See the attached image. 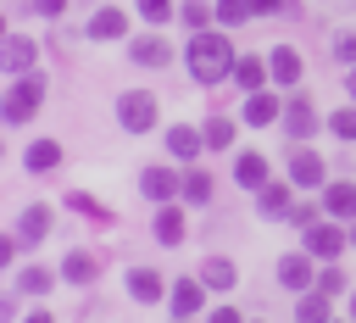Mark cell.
<instances>
[{
    "label": "cell",
    "mask_w": 356,
    "mask_h": 323,
    "mask_svg": "<svg viewBox=\"0 0 356 323\" xmlns=\"http://www.w3.org/2000/svg\"><path fill=\"white\" fill-rule=\"evenodd\" d=\"M350 239H356V234H350Z\"/></svg>",
    "instance_id": "b9f144b4"
},
{
    "label": "cell",
    "mask_w": 356,
    "mask_h": 323,
    "mask_svg": "<svg viewBox=\"0 0 356 323\" xmlns=\"http://www.w3.org/2000/svg\"><path fill=\"white\" fill-rule=\"evenodd\" d=\"M234 178H239L245 189H261V184H267V156H256V150H245V156L234 162Z\"/></svg>",
    "instance_id": "7c38bea8"
},
{
    "label": "cell",
    "mask_w": 356,
    "mask_h": 323,
    "mask_svg": "<svg viewBox=\"0 0 356 323\" xmlns=\"http://www.w3.org/2000/svg\"><path fill=\"white\" fill-rule=\"evenodd\" d=\"M67 206H72V212H83V217H95V223H111V212H106L95 195H78V189H72V195H67Z\"/></svg>",
    "instance_id": "83f0119b"
},
{
    "label": "cell",
    "mask_w": 356,
    "mask_h": 323,
    "mask_svg": "<svg viewBox=\"0 0 356 323\" xmlns=\"http://www.w3.org/2000/svg\"><path fill=\"white\" fill-rule=\"evenodd\" d=\"M289 223L300 228V223H317V206H289Z\"/></svg>",
    "instance_id": "d590c367"
},
{
    "label": "cell",
    "mask_w": 356,
    "mask_h": 323,
    "mask_svg": "<svg viewBox=\"0 0 356 323\" xmlns=\"http://www.w3.org/2000/svg\"><path fill=\"white\" fill-rule=\"evenodd\" d=\"M328 128H334L339 139H356V111H334V117H328Z\"/></svg>",
    "instance_id": "4dcf8cb0"
},
{
    "label": "cell",
    "mask_w": 356,
    "mask_h": 323,
    "mask_svg": "<svg viewBox=\"0 0 356 323\" xmlns=\"http://www.w3.org/2000/svg\"><path fill=\"white\" fill-rule=\"evenodd\" d=\"M156 239H161V245H178V239H184V212H178V206H161V212H156Z\"/></svg>",
    "instance_id": "9a60e30c"
},
{
    "label": "cell",
    "mask_w": 356,
    "mask_h": 323,
    "mask_svg": "<svg viewBox=\"0 0 356 323\" xmlns=\"http://www.w3.org/2000/svg\"><path fill=\"white\" fill-rule=\"evenodd\" d=\"M200 145H206V128H189V123H178V128H167V150H172V156H184V162H195V156H200Z\"/></svg>",
    "instance_id": "8992f818"
},
{
    "label": "cell",
    "mask_w": 356,
    "mask_h": 323,
    "mask_svg": "<svg viewBox=\"0 0 356 323\" xmlns=\"http://www.w3.org/2000/svg\"><path fill=\"white\" fill-rule=\"evenodd\" d=\"M289 178H295L300 189L323 184V156H317V150H300V145H295V150H289Z\"/></svg>",
    "instance_id": "277c9868"
},
{
    "label": "cell",
    "mask_w": 356,
    "mask_h": 323,
    "mask_svg": "<svg viewBox=\"0 0 356 323\" xmlns=\"http://www.w3.org/2000/svg\"><path fill=\"white\" fill-rule=\"evenodd\" d=\"M317 284H323V290H328V295H339V290H345V278H339V267H328V273H323V278H317Z\"/></svg>",
    "instance_id": "8d00e7d4"
},
{
    "label": "cell",
    "mask_w": 356,
    "mask_h": 323,
    "mask_svg": "<svg viewBox=\"0 0 356 323\" xmlns=\"http://www.w3.org/2000/svg\"><path fill=\"white\" fill-rule=\"evenodd\" d=\"M33 50H39L33 39H22V33H11V39H6V67H11V72H22V67L33 61Z\"/></svg>",
    "instance_id": "7402d4cb"
},
{
    "label": "cell",
    "mask_w": 356,
    "mask_h": 323,
    "mask_svg": "<svg viewBox=\"0 0 356 323\" xmlns=\"http://www.w3.org/2000/svg\"><path fill=\"white\" fill-rule=\"evenodd\" d=\"M256 212L261 217H289V189L284 184H261L256 189Z\"/></svg>",
    "instance_id": "4fadbf2b"
},
{
    "label": "cell",
    "mask_w": 356,
    "mask_h": 323,
    "mask_svg": "<svg viewBox=\"0 0 356 323\" xmlns=\"http://www.w3.org/2000/svg\"><path fill=\"white\" fill-rule=\"evenodd\" d=\"M200 278H206V290H234V278H239V273H234V262H228V256H211V262L200 267Z\"/></svg>",
    "instance_id": "2e32d148"
},
{
    "label": "cell",
    "mask_w": 356,
    "mask_h": 323,
    "mask_svg": "<svg viewBox=\"0 0 356 323\" xmlns=\"http://www.w3.org/2000/svg\"><path fill=\"white\" fill-rule=\"evenodd\" d=\"M139 11H145L150 22H167V17H172V0H139Z\"/></svg>",
    "instance_id": "836d02e7"
},
{
    "label": "cell",
    "mask_w": 356,
    "mask_h": 323,
    "mask_svg": "<svg viewBox=\"0 0 356 323\" xmlns=\"http://www.w3.org/2000/svg\"><path fill=\"white\" fill-rule=\"evenodd\" d=\"M122 33H128V17H122L117 6L95 11V22H89V39H122Z\"/></svg>",
    "instance_id": "30bf717a"
},
{
    "label": "cell",
    "mask_w": 356,
    "mask_h": 323,
    "mask_svg": "<svg viewBox=\"0 0 356 323\" xmlns=\"http://www.w3.org/2000/svg\"><path fill=\"white\" fill-rule=\"evenodd\" d=\"M245 17H256L250 0H217V22H222V28H239Z\"/></svg>",
    "instance_id": "4316f807"
},
{
    "label": "cell",
    "mask_w": 356,
    "mask_h": 323,
    "mask_svg": "<svg viewBox=\"0 0 356 323\" xmlns=\"http://www.w3.org/2000/svg\"><path fill=\"white\" fill-rule=\"evenodd\" d=\"M184 22H189V28H206V22H211V6L189 0V6H184Z\"/></svg>",
    "instance_id": "1f68e13d"
},
{
    "label": "cell",
    "mask_w": 356,
    "mask_h": 323,
    "mask_svg": "<svg viewBox=\"0 0 356 323\" xmlns=\"http://www.w3.org/2000/svg\"><path fill=\"white\" fill-rule=\"evenodd\" d=\"M39 95H44V78H39V72L17 78V84L6 89V123H28V117L39 111Z\"/></svg>",
    "instance_id": "3957f363"
},
{
    "label": "cell",
    "mask_w": 356,
    "mask_h": 323,
    "mask_svg": "<svg viewBox=\"0 0 356 323\" xmlns=\"http://www.w3.org/2000/svg\"><path fill=\"white\" fill-rule=\"evenodd\" d=\"M334 56H339V61H356V33H339V39H334Z\"/></svg>",
    "instance_id": "e575fe53"
},
{
    "label": "cell",
    "mask_w": 356,
    "mask_h": 323,
    "mask_svg": "<svg viewBox=\"0 0 356 323\" xmlns=\"http://www.w3.org/2000/svg\"><path fill=\"white\" fill-rule=\"evenodd\" d=\"M284 128H289L295 139H306V134L317 128V111H312V100H300V95H295V100L284 106Z\"/></svg>",
    "instance_id": "52a82bcc"
},
{
    "label": "cell",
    "mask_w": 356,
    "mask_h": 323,
    "mask_svg": "<svg viewBox=\"0 0 356 323\" xmlns=\"http://www.w3.org/2000/svg\"><path fill=\"white\" fill-rule=\"evenodd\" d=\"M128 295H134V301H161V278H156L150 267H134V273H128Z\"/></svg>",
    "instance_id": "e0dca14e"
},
{
    "label": "cell",
    "mask_w": 356,
    "mask_h": 323,
    "mask_svg": "<svg viewBox=\"0 0 356 323\" xmlns=\"http://www.w3.org/2000/svg\"><path fill=\"white\" fill-rule=\"evenodd\" d=\"M61 162V145L56 139H39V145H28V173H50Z\"/></svg>",
    "instance_id": "ffe728a7"
},
{
    "label": "cell",
    "mask_w": 356,
    "mask_h": 323,
    "mask_svg": "<svg viewBox=\"0 0 356 323\" xmlns=\"http://www.w3.org/2000/svg\"><path fill=\"white\" fill-rule=\"evenodd\" d=\"M273 78H278V84H300V56L278 45V50H273Z\"/></svg>",
    "instance_id": "603a6c76"
},
{
    "label": "cell",
    "mask_w": 356,
    "mask_h": 323,
    "mask_svg": "<svg viewBox=\"0 0 356 323\" xmlns=\"http://www.w3.org/2000/svg\"><path fill=\"white\" fill-rule=\"evenodd\" d=\"M267 72H273V67H261L256 56H239V67H234V84L250 95V89H261V78H267Z\"/></svg>",
    "instance_id": "d6986e66"
},
{
    "label": "cell",
    "mask_w": 356,
    "mask_h": 323,
    "mask_svg": "<svg viewBox=\"0 0 356 323\" xmlns=\"http://www.w3.org/2000/svg\"><path fill=\"white\" fill-rule=\"evenodd\" d=\"M234 67H239L234 45L222 33L195 28V39H189V72H195V84H222V78H234Z\"/></svg>",
    "instance_id": "6da1fadb"
},
{
    "label": "cell",
    "mask_w": 356,
    "mask_h": 323,
    "mask_svg": "<svg viewBox=\"0 0 356 323\" xmlns=\"http://www.w3.org/2000/svg\"><path fill=\"white\" fill-rule=\"evenodd\" d=\"M300 317H312V323L328 317V290H323V295H300Z\"/></svg>",
    "instance_id": "f546056e"
},
{
    "label": "cell",
    "mask_w": 356,
    "mask_h": 323,
    "mask_svg": "<svg viewBox=\"0 0 356 323\" xmlns=\"http://www.w3.org/2000/svg\"><path fill=\"white\" fill-rule=\"evenodd\" d=\"M61 278H67V284H89V278H95V256H89V251H72V256L61 262Z\"/></svg>",
    "instance_id": "44dd1931"
},
{
    "label": "cell",
    "mask_w": 356,
    "mask_h": 323,
    "mask_svg": "<svg viewBox=\"0 0 356 323\" xmlns=\"http://www.w3.org/2000/svg\"><path fill=\"white\" fill-rule=\"evenodd\" d=\"M278 284H284V290H306V284H312V256H306V251H300V256H284V262H278Z\"/></svg>",
    "instance_id": "9c48e42d"
},
{
    "label": "cell",
    "mask_w": 356,
    "mask_h": 323,
    "mask_svg": "<svg viewBox=\"0 0 356 323\" xmlns=\"http://www.w3.org/2000/svg\"><path fill=\"white\" fill-rule=\"evenodd\" d=\"M350 100H356V72H350Z\"/></svg>",
    "instance_id": "ab89813d"
},
{
    "label": "cell",
    "mask_w": 356,
    "mask_h": 323,
    "mask_svg": "<svg viewBox=\"0 0 356 323\" xmlns=\"http://www.w3.org/2000/svg\"><path fill=\"white\" fill-rule=\"evenodd\" d=\"M117 123H122L128 134H150V128H156V95H150V89H128V95L117 100Z\"/></svg>",
    "instance_id": "7a4b0ae2"
},
{
    "label": "cell",
    "mask_w": 356,
    "mask_h": 323,
    "mask_svg": "<svg viewBox=\"0 0 356 323\" xmlns=\"http://www.w3.org/2000/svg\"><path fill=\"white\" fill-rule=\"evenodd\" d=\"M184 200H195V206H206V200H211V173H200V167H195V173L184 178Z\"/></svg>",
    "instance_id": "484cf974"
},
{
    "label": "cell",
    "mask_w": 356,
    "mask_h": 323,
    "mask_svg": "<svg viewBox=\"0 0 356 323\" xmlns=\"http://www.w3.org/2000/svg\"><path fill=\"white\" fill-rule=\"evenodd\" d=\"M250 11H256V17H273V11H278V0H250Z\"/></svg>",
    "instance_id": "74e56055"
},
{
    "label": "cell",
    "mask_w": 356,
    "mask_h": 323,
    "mask_svg": "<svg viewBox=\"0 0 356 323\" xmlns=\"http://www.w3.org/2000/svg\"><path fill=\"white\" fill-rule=\"evenodd\" d=\"M350 317H356V295H350Z\"/></svg>",
    "instance_id": "60d3db41"
},
{
    "label": "cell",
    "mask_w": 356,
    "mask_h": 323,
    "mask_svg": "<svg viewBox=\"0 0 356 323\" xmlns=\"http://www.w3.org/2000/svg\"><path fill=\"white\" fill-rule=\"evenodd\" d=\"M273 117H278V100H273V95H261V89H250V95H245V123H256V128H261V123H273Z\"/></svg>",
    "instance_id": "5bb4252c"
},
{
    "label": "cell",
    "mask_w": 356,
    "mask_h": 323,
    "mask_svg": "<svg viewBox=\"0 0 356 323\" xmlns=\"http://www.w3.org/2000/svg\"><path fill=\"white\" fill-rule=\"evenodd\" d=\"M22 290L44 295V290H50V273H44V267H28V273H22Z\"/></svg>",
    "instance_id": "d6a6232c"
},
{
    "label": "cell",
    "mask_w": 356,
    "mask_h": 323,
    "mask_svg": "<svg viewBox=\"0 0 356 323\" xmlns=\"http://www.w3.org/2000/svg\"><path fill=\"white\" fill-rule=\"evenodd\" d=\"M128 56H134L139 67H167V56H172V50H167V39L145 33V39H134V50H128Z\"/></svg>",
    "instance_id": "8fae6325"
},
{
    "label": "cell",
    "mask_w": 356,
    "mask_h": 323,
    "mask_svg": "<svg viewBox=\"0 0 356 323\" xmlns=\"http://www.w3.org/2000/svg\"><path fill=\"white\" fill-rule=\"evenodd\" d=\"M200 284H206V278H200ZM200 284H195V278L172 284V312H178V317H195V312H200Z\"/></svg>",
    "instance_id": "ac0fdd59"
},
{
    "label": "cell",
    "mask_w": 356,
    "mask_h": 323,
    "mask_svg": "<svg viewBox=\"0 0 356 323\" xmlns=\"http://www.w3.org/2000/svg\"><path fill=\"white\" fill-rule=\"evenodd\" d=\"M328 212L334 217H356V184H328Z\"/></svg>",
    "instance_id": "d4e9b609"
},
{
    "label": "cell",
    "mask_w": 356,
    "mask_h": 323,
    "mask_svg": "<svg viewBox=\"0 0 356 323\" xmlns=\"http://www.w3.org/2000/svg\"><path fill=\"white\" fill-rule=\"evenodd\" d=\"M17 228H22V239H44L50 234V206H28Z\"/></svg>",
    "instance_id": "cb8c5ba5"
},
{
    "label": "cell",
    "mask_w": 356,
    "mask_h": 323,
    "mask_svg": "<svg viewBox=\"0 0 356 323\" xmlns=\"http://www.w3.org/2000/svg\"><path fill=\"white\" fill-rule=\"evenodd\" d=\"M178 184H184V178H172L167 167H145V173H139V189H145L150 200H172V189H178Z\"/></svg>",
    "instance_id": "ba28073f"
},
{
    "label": "cell",
    "mask_w": 356,
    "mask_h": 323,
    "mask_svg": "<svg viewBox=\"0 0 356 323\" xmlns=\"http://www.w3.org/2000/svg\"><path fill=\"white\" fill-rule=\"evenodd\" d=\"M61 6H67V0H39V11H44V17H61Z\"/></svg>",
    "instance_id": "f35d334b"
},
{
    "label": "cell",
    "mask_w": 356,
    "mask_h": 323,
    "mask_svg": "<svg viewBox=\"0 0 356 323\" xmlns=\"http://www.w3.org/2000/svg\"><path fill=\"white\" fill-rule=\"evenodd\" d=\"M228 139H234V123H228V117H206V145H211V150H222Z\"/></svg>",
    "instance_id": "f1b7e54d"
},
{
    "label": "cell",
    "mask_w": 356,
    "mask_h": 323,
    "mask_svg": "<svg viewBox=\"0 0 356 323\" xmlns=\"http://www.w3.org/2000/svg\"><path fill=\"white\" fill-rule=\"evenodd\" d=\"M306 251H312V256H339V251H345V228L312 223V228H306Z\"/></svg>",
    "instance_id": "5b68a950"
}]
</instances>
